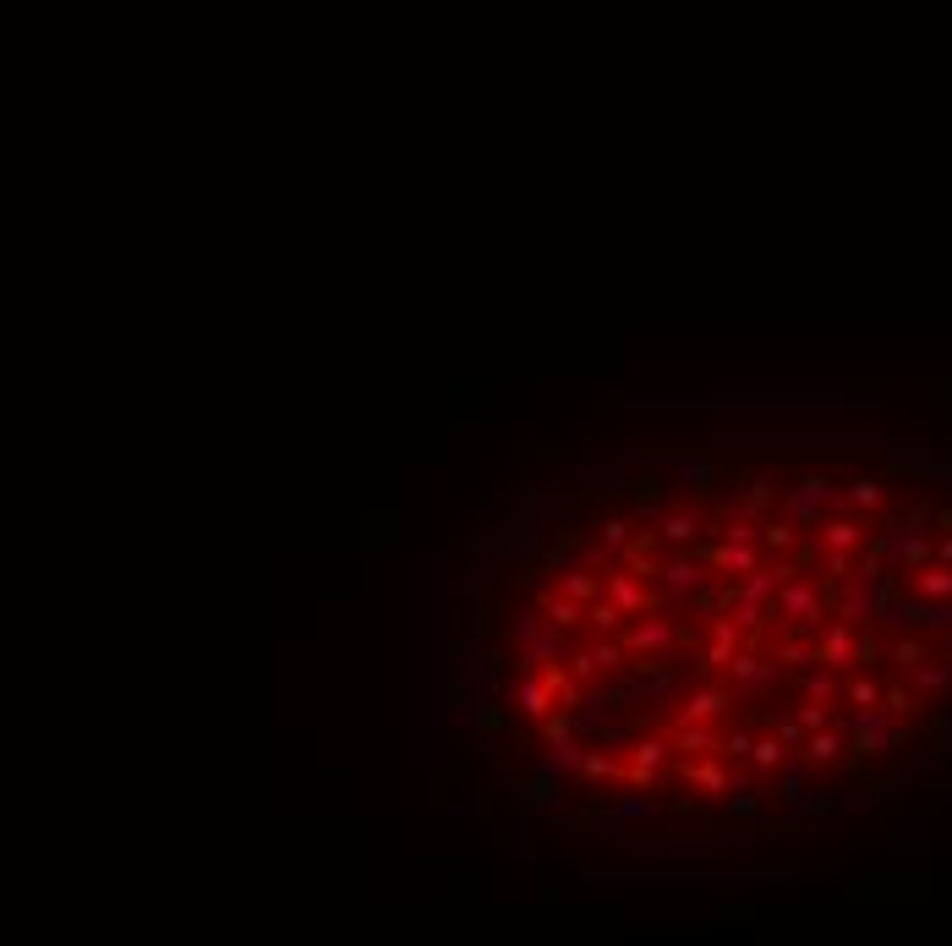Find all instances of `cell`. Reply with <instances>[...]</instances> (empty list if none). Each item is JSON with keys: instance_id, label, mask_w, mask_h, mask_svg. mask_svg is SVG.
Instances as JSON below:
<instances>
[{"instance_id": "1", "label": "cell", "mask_w": 952, "mask_h": 946, "mask_svg": "<svg viewBox=\"0 0 952 946\" xmlns=\"http://www.w3.org/2000/svg\"><path fill=\"white\" fill-rule=\"evenodd\" d=\"M619 640H624V651H630V668H635V662L668 657V651H673V640H679V624H673V618H652V613H635V618H624Z\"/></svg>"}, {"instance_id": "2", "label": "cell", "mask_w": 952, "mask_h": 946, "mask_svg": "<svg viewBox=\"0 0 952 946\" xmlns=\"http://www.w3.org/2000/svg\"><path fill=\"white\" fill-rule=\"evenodd\" d=\"M777 613H783L794 629H816V624H821V613H827V597H821V591L810 586V580L788 575L783 586H777Z\"/></svg>"}, {"instance_id": "3", "label": "cell", "mask_w": 952, "mask_h": 946, "mask_svg": "<svg viewBox=\"0 0 952 946\" xmlns=\"http://www.w3.org/2000/svg\"><path fill=\"white\" fill-rule=\"evenodd\" d=\"M663 657H652V662H635V679L624 684V700H635V706H663V700H673V689H679V673L673 668H657Z\"/></svg>"}, {"instance_id": "4", "label": "cell", "mask_w": 952, "mask_h": 946, "mask_svg": "<svg viewBox=\"0 0 952 946\" xmlns=\"http://www.w3.org/2000/svg\"><path fill=\"white\" fill-rule=\"evenodd\" d=\"M728 706H734V695H728L723 684H701V689H695V695L668 717V728H684V722H717V717H728ZM668 728H663V733H668Z\"/></svg>"}, {"instance_id": "5", "label": "cell", "mask_w": 952, "mask_h": 946, "mask_svg": "<svg viewBox=\"0 0 952 946\" xmlns=\"http://www.w3.org/2000/svg\"><path fill=\"white\" fill-rule=\"evenodd\" d=\"M602 597H613L624 607V618H635V613H657V597L641 586V575H630V569H613L608 580H602Z\"/></svg>"}, {"instance_id": "6", "label": "cell", "mask_w": 952, "mask_h": 946, "mask_svg": "<svg viewBox=\"0 0 952 946\" xmlns=\"http://www.w3.org/2000/svg\"><path fill=\"white\" fill-rule=\"evenodd\" d=\"M679 777L690 782V788H701V793H728L734 788V777H728V766L717 761V755H679Z\"/></svg>"}, {"instance_id": "7", "label": "cell", "mask_w": 952, "mask_h": 946, "mask_svg": "<svg viewBox=\"0 0 952 946\" xmlns=\"http://www.w3.org/2000/svg\"><path fill=\"white\" fill-rule=\"evenodd\" d=\"M657 575H663V591L668 597H701V586H706V558H668L663 569H657Z\"/></svg>"}, {"instance_id": "8", "label": "cell", "mask_w": 952, "mask_h": 946, "mask_svg": "<svg viewBox=\"0 0 952 946\" xmlns=\"http://www.w3.org/2000/svg\"><path fill=\"white\" fill-rule=\"evenodd\" d=\"M657 531L652 536H663L668 547H701V515H690V509H657Z\"/></svg>"}, {"instance_id": "9", "label": "cell", "mask_w": 952, "mask_h": 946, "mask_svg": "<svg viewBox=\"0 0 952 946\" xmlns=\"http://www.w3.org/2000/svg\"><path fill=\"white\" fill-rule=\"evenodd\" d=\"M854 629H849V618H838V624H827L816 635V662H827V668H849L854 662Z\"/></svg>"}, {"instance_id": "10", "label": "cell", "mask_w": 952, "mask_h": 946, "mask_svg": "<svg viewBox=\"0 0 952 946\" xmlns=\"http://www.w3.org/2000/svg\"><path fill=\"white\" fill-rule=\"evenodd\" d=\"M515 711H520L526 722H542V717L553 711V689L542 684L537 673H526V668L515 673Z\"/></svg>"}, {"instance_id": "11", "label": "cell", "mask_w": 952, "mask_h": 946, "mask_svg": "<svg viewBox=\"0 0 952 946\" xmlns=\"http://www.w3.org/2000/svg\"><path fill=\"white\" fill-rule=\"evenodd\" d=\"M673 739V755H717L723 750V733L712 722H684V728H668Z\"/></svg>"}, {"instance_id": "12", "label": "cell", "mask_w": 952, "mask_h": 946, "mask_svg": "<svg viewBox=\"0 0 952 946\" xmlns=\"http://www.w3.org/2000/svg\"><path fill=\"white\" fill-rule=\"evenodd\" d=\"M728 679H734V689H766L777 679V668L761 651H734V657H728Z\"/></svg>"}, {"instance_id": "13", "label": "cell", "mask_w": 952, "mask_h": 946, "mask_svg": "<svg viewBox=\"0 0 952 946\" xmlns=\"http://www.w3.org/2000/svg\"><path fill=\"white\" fill-rule=\"evenodd\" d=\"M701 558H706L712 569H728V575H750V569H761L756 542H717V547H706Z\"/></svg>"}, {"instance_id": "14", "label": "cell", "mask_w": 952, "mask_h": 946, "mask_svg": "<svg viewBox=\"0 0 952 946\" xmlns=\"http://www.w3.org/2000/svg\"><path fill=\"white\" fill-rule=\"evenodd\" d=\"M624 750H630V766H646V772H663V766L673 761V739L663 728H657V733H635Z\"/></svg>"}, {"instance_id": "15", "label": "cell", "mask_w": 952, "mask_h": 946, "mask_svg": "<svg viewBox=\"0 0 952 946\" xmlns=\"http://www.w3.org/2000/svg\"><path fill=\"white\" fill-rule=\"evenodd\" d=\"M564 651H570V635H564V629H542L537 640H526V646H520V668L537 673V668H548L553 657H564Z\"/></svg>"}, {"instance_id": "16", "label": "cell", "mask_w": 952, "mask_h": 946, "mask_svg": "<svg viewBox=\"0 0 952 946\" xmlns=\"http://www.w3.org/2000/svg\"><path fill=\"white\" fill-rule=\"evenodd\" d=\"M537 607H542V618H548V629H564V635H575V629L586 624V602L564 597V591H548Z\"/></svg>"}, {"instance_id": "17", "label": "cell", "mask_w": 952, "mask_h": 946, "mask_svg": "<svg viewBox=\"0 0 952 946\" xmlns=\"http://www.w3.org/2000/svg\"><path fill=\"white\" fill-rule=\"evenodd\" d=\"M559 591H564V597H575V602H597V597H602V575H597V569L564 564V569H559Z\"/></svg>"}, {"instance_id": "18", "label": "cell", "mask_w": 952, "mask_h": 946, "mask_svg": "<svg viewBox=\"0 0 952 946\" xmlns=\"http://www.w3.org/2000/svg\"><path fill=\"white\" fill-rule=\"evenodd\" d=\"M580 782H591V788H602V782H624V761L608 750H586V761H580Z\"/></svg>"}, {"instance_id": "19", "label": "cell", "mask_w": 952, "mask_h": 946, "mask_svg": "<svg viewBox=\"0 0 952 946\" xmlns=\"http://www.w3.org/2000/svg\"><path fill=\"white\" fill-rule=\"evenodd\" d=\"M548 761L559 766L564 777H580V761H586V744H580L575 733H564V739H548Z\"/></svg>"}, {"instance_id": "20", "label": "cell", "mask_w": 952, "mask_h": 946, "mask_svg": "<svg viewBox=\"0 0 952 946\" xmlns=\"http://www.w3.org/2000/svg\"><path fill=\"white\" fill-rule=\"evenodd\" d=\"M914 597H931V602H947L952 597V564H931L914 575Z\"/></svg>"}, {"instance_id": "21", "label": "cell", "mask_w": 952, "mask_h": 946, "mask_svg": "<svg viewBox=\"0 0 952 946\" xmlns=\"http://www.w3.org/2000/svg\"><path fill=\"white\" fill-rule=\"evenodd\" d=\"M586 624L597 629V635H619V629H624V607L613 597H597V602H586Z\"/></svg>"}, {"instance_id": "22", "label": "cell", "mask_w": 952, "mask_h": 946, "mask_svg": "<svg viewBox=\"0 0 952 946\" xmlns=\"http://www.w3.org/2000/svg\"><path fill=\"white\" fill-rule=\"evenodd\" d=\"M843 755V739L832 728H816V733H805V761H816V766H832Z\"/></svg>"}, {"instance_id": "23", "label": "cell", "mask_w": 952, "mask_h": 946, "mask_svg": "<svg viewBox=\"0 0 952 946\" xmlns=\"http://www.w3.org/2000/svg\"><path fill=\"white\" fill-rule=\"evenodd\" d=\"M821 547H843V553H854L859 547V525L854 520H821Z\"/></svg>"}, {"instance_id": "24", "label": "cell", "mask_w": 952, "mask_h": 946, "mask_svg": "<svg viewBox=\"0 0 952 946\" xmlns=\"http://www.w3.org/2000/svg\"><path fill=\"white\" fill-rule=\"evenodd\" d=\"M531 788H537V799H559V788H564V772L542 755V761H531Z\"/></svg>"}, {"instance_id": "25", "label": "cell", "mask_w": 952, "mask_h": 946, "mask_svg": "<svg viewBox=\"0 0 952 946\" xmlns=\"http://www.w3.org/2000/svg\"><path fill=\"white\" fill-rule=\"evenodd\" d=\"M586 476L602 482L608 493H624V465L619 460H602V454H586Z\"/></svg>"}, {"instance_id": "26", "label": "cell", "mask_w": 952, "mask_h": 946, "mask_svg": "<svg viewBox=\"0 0 952 946\" xmlns=\"http://www.w3.org/2000/svg\"><path fill=\"white\" fill-rule=\"evenodd\" d=\"M909 673H914V689H920V695H942V689H947V679H952V673L942 668V662H925V657L914 662Z\"/></svg>"}, {"instance_id": "27", "label": "cell", "mask_w": 952, "mask_h": 946, "mask_svg": "<svg viewBox=\"0 0 952 946\" xmlns=\"http://www.w3.org/2000/svg\"><path fill=\"white\" fill-rule=\"evenodd\" d=\"M630 542H635V520L630 515H608V520H602V547H608V553H624Z\"/></svg>"}, {"instance_id": "28", "label": "cell", "mask_w": 952, "mask_h": 946, "mask_svg": "<svg viewBox=\"0 0 952 946\" xmlns=\"http://www.w3.org/2000/svg\"><path fill=\"white\" fill-rule=\"evenodd\" d=\"M783 755H788V744L777 739V733H772V739H756V744H750V766H756V772H777V766H783Z\"/></svg>"}, {"instance_id": "29", "label": "cell", "mask_w": 952, "mask_h": 946, "mask_svg": "<svg viewBox=\"0 0 952 946\" xmlns=\"http://www.w3.org/2000/svg\"><path fill=\"white\" fill-rule=\"evenodd\" d=\"M608 815H613V821H624V826H641V821H657V804L641 793V799H619Z\"/></svg>"}, {"instance_id": "30", "label": "cell", "mask_w": 952, "mask_h": 946, "mask_svg": "<svg viewBox=\"0 0 952 946\" xmlns=\"http://www.w3.org/2000/svg\"><path fill=\"white\" fill-rule=\"evenodd\" d=\"M805 695H810V700H832V695H838V673H832L827 662L805 668Z\"/></svg>"}, {"instance_id": "31", "label": "cell", "mask_w": 952, "mask_h": 946, "mask_svg": "<svg viewBox=\"0 0 952 946\" xmlns=\"http://www.w3.org/2000/svg\"><path fill=\"white\" fill-rule=\"evenodd\" d=\"M570 679H575L580 689H597L602 668H597V657H591V646H586V651H570Z\"/></svg>"}, {"instance_id": "32", "label": "cell", "mask_w": 952, "mask_h": 946, "mask_svg": "<svg viewBox=\"0 0 952 946\" xmlns=\"http://www.w3.org/2000/svg\"><path fill=\"white\" fill-rule=\"evenodd\" d=\"M772 498H777V482H766V476H756V482H750V498H745V509H739V515H750V520H756L761 509L772 504Z\"/></svg>"}, {"instance_id": "33", "label": "cell", "mask_w": 952, "mask_h": 946, "mask_svg": "<svg viewBox=\"0 0 952 946\" xmlns=\"http://www.w3.org/2000/svg\"><path fill=\"white\" fill-rule=\"evenodd\" d=\"M673 476H679L684 487H712V482H717V471H712V465H706V460H690V465H679V471H673Z\"/></svg>"}, {"instance_id": "34", "label": "cell", "mask_w": 952, "mask_h": 946, "mask_svg": "<svg viewBox=\"0 0 952 946\" xmlns=\"http://www.w3.org/2000/svg\"><path fill=\"white\" fill-rule=\"evenodd\" d=\"M849 504H859V509H881V487L870 482V476H859V482H849Z\"/></svg>"}, {"instance_id": "35", "label": "cell", "mask_w": 952, "mask_h": 946, "mask_svg": "<svg viewBox=\"0 0 952 946\" xmlns=\"http://www.w3.org/2000/svg\"><path fill=\"white\" fill-rule=\"evenodd\" d=\"M542 635V607H520V618H515V640L526 646V640H537Z\"/></svg>"}, {"instance_id": "36", "label": "cell", "mask_w": 952, "mask_h": 946, "mask_svg": "<svg viewBox=\"0 0 952 946\" xmlns=\"http://www.w3.org/2000/svg\"><path fill=\"white\" fill-rule=\"evenodd\" d=\"M750 744H756V733L734 728V733H723V750H717V755H734V761H750Z\"/></svg>"}, {"instance_id": "37", "label": "cell", "mask_w": 952, "mask_h": 946, "mask_svg": "<svg viewBox=\"0 0 952 946\" xmlns=\"http://www.w3.org/2000/svg\"><path fill=\"white\" fill-rule=\"evenodd\" d=\"M570 558H575V542H553L548 553H542V569H548V575H559V569L570 564Z\"/></svg>"}, {"instance_id": "38", "label": "cell", "mask_w": 952, "mask_h": 946, "mask_svg": "<svg viewBox=\"0 0 952 946\" xmlns=\"http://www.w3.org/2000/svg\"><path fill=\"white\" fill-rule=\"evenodd\" d=\"M761 547L783 553V547H794V531H788V525H761Z\"/></svg>"}, {"instance_id": "39", "label": "cell", "mask_w": 952, "mask_h": 946, "mask_svg": "<svg viewBox=\"0 0 952 946\" xmlns=\"http://www.w3.org/2000/svg\"><path fill=\"white\" fill-rule=\"evenodd\" d=\"M849 700H854V706H876V700H881L876 679H854V684H849Z\"/></svg>"}, {"instance_id": "40", "label": "cell", "mask_w": 952, "mask_h": 946, "mask_svg": "<svg viewBox=\"0 0 952 946\" xmlns=\"http://www.w3.org/2000/svg\"><path fill=\"white\" fill-rule=\"evenodd\" d=\"M799 728L805 733H816V728H827V706H821V700H810L805 711H799Z\"/></svg>"}, {"instance_id": "41", "label": "cell", "mask_w": 952, "mask_h": 946, "mask_svg": "<svg viewBox=\"0 0 952 946\" xmlns=\"http://www.w3.org/2000/svg\"><path fill=\"white\" fill-rule=\"evenodd\" d=\"M892 657H898L903 668H914V662L925 657V646H920V640H898V651H892Z\"/></svg>"}, {"instance_id": "42", "label": "cell", "mask_w": 952, "mask_h": 946, "mask_svg": "<svg viewBox=\"0 0 952 946\" xmlns=\"http://www.w3.org/2000/svg\"><path fill=\"white\" fill-rule=\"evenodd\" d=\"M942 564H952V536H942Z\"/></svg>"}]
</instances>
